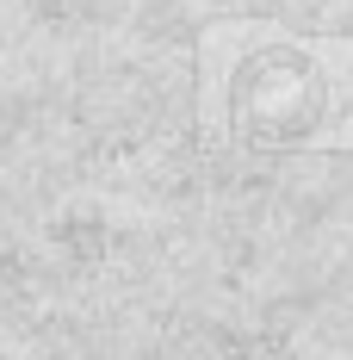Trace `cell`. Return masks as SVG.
<instances>
[{"label": "cell", "mask_w": 353, "mask_h": 360, "mask_svg": "<svg viewBox=\"0 0 353 360\" xmlns=\"http://www.w3.org/2000/svg\"><path fill=\"white\" fill-rule=\"evenodd\" d=\"M328 56L335 44H273L242 69V81L229 87V100L242 112V124L260 143H317L328 137V112L347 100H328Z\"/></svg>", "instance_id": "6da1fadb"}]
</instances>
